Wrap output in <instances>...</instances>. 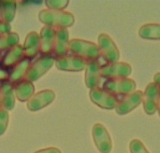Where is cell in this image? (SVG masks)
I'll use <instances>...</instances> for the list:
<instances>
[{"label": "cell", "instance_id": "obj_27", "mask_svg": "<svg viewBox=\"0 0 160 153\" xmlns=\"http://www.w3.org/2000/svg\"><path fill=\"white\" fill-rule=\"evenodd\" d=\"M10 30H11V27H10L9 23L5 22L3 21H0V36L3 35L10 33Z\"/></svg>", "mask_w": 160, "mask_h": 153}, {"label": "cell", "instance_id": "obj_22", "mask_svg": "<svg viewBox=\"0 0 160 153\" xmlns=\"http://www.w3.org/2000/svg\"><path fill=\"white\" fill-rule=\"evenodd\" d=\"M139 35L144 39L160 40V24L159 23H147L143 24L140 30Z\"/></svg>", "mask_w": 160, "mask_h": 153}, {"label": "cell", "instance_id": "obj_16", "mask_svg": "<svg viewBox=\"0 0 160 153\" xmlns=\"http://www.w3.org/2000/svg\"><path fill=\"white\" fill-rule=\"evenodd\" d=\"M0 106L7 111L11 110L15 106L14 88L8 80L0 84Z\"/></svg>", "mask_w": 160, "mask_h": 153}, {"label": "cell", "instance_id": "obj_10", "mask_svg": "<svg viewBox=\"0 0 160 153\" xmlns=\"http://www.w3.org/2000/svg\"><path fill=\"white\" fill-rule=\"evenodd\" d=\"M87 63V61L79 56L73 54H67L63 57L56 59L55 65L60 70L78 72L85 69Z\"/></svg>", "mask_w": 160, "mask_h": 153}, {"label": "cell", "instance_id": "obj_7", "mask_svg": "<svg viewBox=\"0 0 160 153\" xmlns=\"http://www.w3.org/2000/svg\"><path fill=\"white\" fill-rule=\"evenodd\" d=\"M89 96L91 101L104 109H113L115 108L118 98L112 93L107 92L103 88H95L92 89L89 93Z\"/></svg>", "mask_w": 160, "mask_h": 153}, {"label": "cell", "instance_id": "obj_31", "mask_svg": "<svg viewBox=\"0 0 160 153\" xmlns=\"http://www.w3.org/2000/svg\"><path fill=\"white\" fill-rule=\"evenodd\" d=\"M158 113H159L160 116V94L159 97H158Z\"/></svg>", "mask_w": 160, "mask_h": 153}, {"label": "cell", "instance_id": "obj_28", "mask_svg": "<svg viewBox=\"0 0 160 153\" xmlns=\"http://www.w3.org/2000/svg\"><path fill=\"white\" fill-rule=\"evenodd\" d=\"M8 72L5 68H0V81H7L8 79Z\"/></svg>", "mask_w": 160, "mask_h": 153}, {"label": "cell", "instance_id": "obj_2", "mask_svg": "<svg viewBox=\"0 0 160 153\" xmlns=\"http://www.w3.org/2000/svg\"><path fill=\"white\" fill-rule=\"evenodd\" d=\"M68 51H70L73 55L84 59L87 62L98 60L100 56V51L98 45L93 42L79 38L69 40Z\"/></svg>", "mask_w": 160, "mask_h": 153}, {"label": "cell", "instance_id": "obj_8", "mask_svg": "<svg viewBox=\"0 0 160 153\" xmlns=\"http://www.w3.org/2000/svg\"><path fill=\"white\" fill-rule=\"evenodd\" d=\"M143 100V93L137 91L118 99L115 111L119 115H126L134 110Z\"/></svg>", "mask_w": 160, "mask_h": 153}, {"label": "cell", "instance_id": "obj_20", "mask_svg": "<svg viewBox=\"0 0 160 153\" xmlns=\"http://www.w3.org/2000/svg\"><path fill=\"white\" fill-rule=\"evenodd\" d=\"M29 65H30V60L23 58L22 61H20L17 65H14L12 71L10 72L8 76V81L12 84L13 83L16 84L21 80H22V79H24L25 77Z\"/></svg>", "mask_w": 160, "mask_h": 153}, {"label": "cell", "instance_id": "obj_33", "mask_svg": "<svg viewBox=\"0 0 160 153\" xmlns=\"http://www.w3.org/2000/svg\"><path fill=\"white\" fill-rule=\"evenodd\" d=\"M0 108H1V106H0Z\"/></svg>", "mask_w": 160, "mask_h": 153}, {"label": "cell", "instance_id": "obj_14", "mask_svg": "<svg viewBox=\"0 0 160 153\" xmlns=\"http://www.w3.org/2000/svg\"><path fill=\"white\" fill-rule=\"evenodd\" d=\"M68 39H69V35L67 29H63V28L56 29L54 46H53V50H52V54L54 57L58 59L68 54V43H69Z\"/></svg>", "mask_w": 160, "mask_h": 153}, {"label": "cell", "instance_id": "obj_6", "mask_svg": "<svg viewBox=\"0 0 160 153\" xmlns=\"http://www.w3.org/2000/svg\"><path fill=\"white\" fill-rule=\"evenodd\" d=\"M98 49L100 55L109 63H117L120 58V53L117 46L112 37L106 34H101L98 36Z\"/></svg>", "mask_w": 160, "mask_h": 153}, {"label": "cell", "instance_id": "obj_5", "mask_svg": "<svg viewBox=\"0 0 160 153\" xmlns=\"http://www.w3.org/2000/svg\"><path fill=\"white\" fill-rule=\"evenodd\" d=\"M132 72V67L127 63H108L100 67V76L108 79L127 78Z\"/></svg>", "mask_w": 160, "mask_h": 153}, {"label": "cell", "instance_id": "obj_29", "mask_svg": "<svg viewBox=\"0 0 160 153\" xmlns=\"http://www.w3.org/2000/svg\"><path fill=\"white\" fill-rule=\"evenodd\" d=\"M34 153H61V151L56 148H47V149H44V150L38 151Z\"/></svg>", "mask_w": 160, "mask_h": 153}, {"label": "cell", "instance_id": "obj_17", "mask_svg": "<svg viewBox=\"0 0 160 153\" xmlns=\"http://www.w3.org/2000/svg\"><path fill=\"white\" fill-rule=\"evenodd\" d=\"M39 47H40L39 35L37 32L29 33L22 46L23 57H25V59L28 60L33 59L39 52Z\"/></svg>", "mask_w": 160, "mask_h": 153}, {"label": "cell", "instance_id": "obj_30", "mask_svg": "<svg viewBox=\"0 0 160 153\" xmlns=\"http://www.w3.org/2000/svg\"><path fill=\"white\" fill-rule=\"evenodd\" d=\"M154 80H155V83L160 88V73H158L155 75L154 77Z\"/></svg>", "mask_w": 160, "mask_h": 153}, {"label": "cell", "instance_id": "obj_25", "mask_svg": "<svg viewBox=\"0 0 160 153\" xmlns=\"http://www.w3.org/2000/svg\"><path fill=\"white\" fill-rule=\"evenodd\" d=\"M130 153H149L147 149L144 147L142 142L138 139H134L129 144Z\"/></svg>", "mask_w": 160, "mask_h": 153}, {"label": "cell", "instance_id": "obj_26", "mask_svg": "<svg viewBox=\"0 0 160 153\" xmlns=\"http://www.w3.org/2000/svg\"><path fill=\"white\" fill-rule=\"evenodd\" d=\"M8 124V111L0 108V136L6 132V129Z\"/></svg>", "mask_w": 160, "mask_h": 153}, {"label": "cell", "instance_id": "obj_19", "mask_svg": "<svg viewBox=\"0 0 160 153\" xmlns=\"http://www.w3.org/2000/svg\"><path fill=\"white\" fill-rule=\"evenodd\" d=\"M22 59H23L22 46L18 44L15 47H13L8 50V52L6 53V55L3 59L2 66H3V68H8V67L14 66Z\"/></svg>", "mask_w": 160, "mask_h": 153}, {"label": "cell", "instance_id": "obj_15", "mask_svg": "<svg viewBox=\"0 0 160 153\" xmlns=\"http://www.w3.org/2000/svg\"><path fill=\"white\" fill-rule=\"evenodd\" d=\"M101 65L98 60L89 61L85 68V84L89 89L98 88L100 83Z\"/></svg>", "mask_w": 160, "mask_h": 153}, {"label": "cell", "instance_id": "obj_12", "mask_svg": "<svg viewBox=\"0 0 160 153\" xmlns=\"http://www.w3.org/2000/svg\"><path fill=\"white\" fill-rule=\"evenodd\" d=\"M54 97L55 94L51 90L40 91L37 93H34V95L28 100L27 108L30 111H38L51 104L54 100Z\"/></svg>", "mask_w": 160, "mask_h": 153}, {"label": "cell", "instance_id": "obj_32", "mask_svg": "<svg viewBox=\"0 0 160 153\" xmlns=\"http://www.w3.org/2000/svg\"><path fill=\"white\" fill-rule=\"evenodd\" d=\"M0 61H1V55H0Z\"/></svg>", "mask_w": 160, "mask_h": 153}, {"label": "cell", "instance_id": "obj_23", "mask_svg": "<svg viewBox=\"0 0 160 153\" xmlns=\"http://www.w3.org/2000/svg\"><path fill=\"white\" fill-rule=\"evenodd\" d=\"M19 43V36L16 33H8L0 36V51L9 50Z\"/></svg>", "mask_w": 160, "mask_h": 153}, {"label": "cell", "instance_id": "obj_11", "mask_svg": "<svg viewBox=\"0 0 160 153\" xmlns=\"http://www.w3.org/2000/svg\"><path fill=\"white\" fill-rule=\"evenodd\" d=\"M160 94V88L152 82L148 84L143 93V109L148 115H154L158 110V102Z\"/></svg>", "mask_w": 160, "mask_h": 153}, {"label": "cell", "instance_id": "obj_9", "mask_svg": "<svg viewBox=\"0 0 160 153\" xmlns=\"http://www.w3.org/2000/svg\"><path fill=\"white\" fill-rule=\"evenodd\" d=\"M92 135L95 145L100 152L110 153L112 151V144L110 134L102 124H95L92 130Z\"/></svg>", "mask_w": 160, "mask_h": 153}, {"label": "cell", "instance_id": "obj_13", "mask_svg": "<svg viewBox=\"0 0 160 153\" xmlns=\"http://www.w3.org/2000/svg\"><path fill=\"white\" fill-rule=\"evenodd\" d=\"M55 33L56 29L44 26L39 34V52L44 56H51L52 54L53 46H54V39H55Z\"/></svg>", "mask_w": 160, "mask_h": 153}, {"label": "cell", "instance_id": "obj_1", "mask_svg": "<svg viewBox=\"0 0 160 153\" xmlns=\"http://www.w3.org/2000/svg\"><path fill=\"white\" fill-rule=\"evenodd\" d=\"M38 18L45 26H50L54 29H67L74 23V16L64 10H52V9H42Z\"/></svg>", "mask_w": 160, "mask_h": 153}, {"label": "cell", "instance_id": "obj_24", "mask_svg": "<svg viewBox=\"0 0 160 153\" xmlns=\"http://www.w3.org/2000/svg\"><path fill=\"white\" fill-rule=\"evenodd\" d=\"M45 4H46L48 9L62 10L68 5V1H67V0H47V1H45Z\"/></svg>", "mask_w": 160, "mask_h": 153}, {"label": "cell", "instance_id": "obj_21", "mask_svg": "<svg viewBox=\"0 0 160 153\" xmlns=\"http://www.w3.org/2000/svg\"><path fill=\"white\" fill-rule=\"evenodd\" d=\"M16 2L15 1H0V21L9 23L15 17Z\"/></svg>", "mask_w": 160, "mask_h": 153}, {"label": "cell", "instance_id": "obj_18", "mask_svg": "<svg viewBox=\"0 0 160 153\" xmlns=\"http://www.w3.org/2000/svg\"><path fill=\"white\" fill-rule=\"evenodd\" d=\"M13 88L16 98L22 102L28 101L34 95L35 87L31 81L22 79L20 82L16 83V85Z\"/></svg>", "mask_w": 160, "mask_h": 153}, {"label": "cell", "instance_id": "obj_3", "mask_svg": "<svg viewBox=\"0 0 160 153\" xmlns=\"http://www.w3.org/2000/svg\"><path fill=\"white\" fill-rule=\"evenodd\" d=\"M103 89L112 93L115 96L128 95L134 93L136 89V82L128 78H120L108 79L103 84Z\"/></svg>", "mask_w": 160, "mask_h": 153}, {"label": "cell", "instance_id": "obj_4", "mask_svg": "<svg viewBox=\"0 0 160 153\" xmlns=\"http://www.w3.org/2000/svg\"><path fill=\"white\" fill-rule=\"evenodd\" d=\"M54 63L55 61L52 56H42L38 58L29 65L24 79L31 82L38 80L52 66Z\"/></svg>", "mask_w": 160, "mask_h": 153}]
</instances>
